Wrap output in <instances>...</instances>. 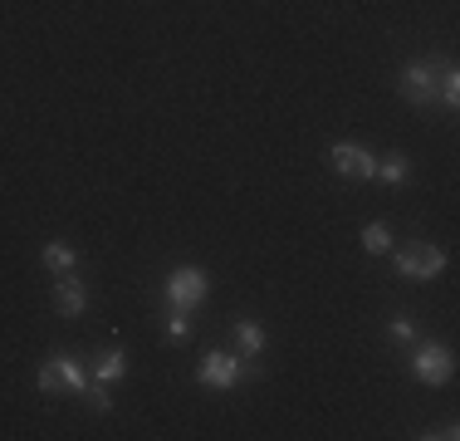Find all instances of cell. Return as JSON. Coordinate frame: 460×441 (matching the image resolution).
<instances>
[{"label":"cell","instance_id":"obj_6","mask_svg":"<svg viewBox=\"0 0 460 441\" xmlns=\"http://www.w3.org/2000/svg\"><path fill=\"white\" fill-rule=\"evenodd\" d=\"M328 167H333L338 176L372 182V176H377V152H367L363 142H333V148H328Z\"/></svg>","mask_w":460,"mask_h":441},{"label":"cell","instance_id":"obj_9","mask_svg":"<svg viewBox=\"0 0 460 441\" xmlns=\"http://www.w3.org/2000/svg\"><path fill=\"white\" fill-rule=\"evenodd\" d=\"M89 378H93V382H108V388H113V382H123V378H128V353H123V348H103V353L93 358Z\"/></svg>","mask_w":460,"mask_h":441},{"label":"cell","instance_id":"obj_3","mask_svg":"<svg viewBox=\"0 0 460 441\" xmlns=\"http://www.w3.org/2000/svg\"><path fill=\"white\" fill-rule=\"evenodd\" d=\"M446 265H451V256H446L441 246H431V240H411V246L397 250V274L411 284H431L446 274Z\"/></svg>","mask_w":460,"mask_h":441},{"label":"cell","instance_id":"obj_1","mask_svg":"<svg viewBox=\"0 0 460 441\" xmlns=\"http://www.w3.org/2000/svg\"><path fill=\"white\" fill-rule=\"evenodd\" d=\"M265 368L245 353H226V348H206L201 363H196V382L211 392H235V382H260Z\"/></svg>","mask_w":460,"mask_h":441},{"label":"cell","instance_id":"obj_18","mask_svg":"<svg viewBox=\"0 0 460 441\" xmlns=\"http://www.w3.org/2000/svg\"><path fill=\"white\" fill-rule=\"evenodd\" d=\"M186 334H191V319H186L181 309H172V314H167V338H172V344H181Z\"/></svg>","mask_w":460,"mask_h":441},{"label":"cell","instance_id":"obj_2","mask_svg":"<svg viewBox=\"0 0 460 441\" xmlns=\"http://www.w3.org/2000/svg\"><path fill=\"white\" fill-rule=\"evenodd\" d=\"M206 294H211V274L201 265H177L162 280V300H167V309H181V314H196L206 304Z\"/></svg>","mask_w":460,"mask_h":441},{"label":"cell","instance_id":"obj_4","mask_svg":"<svg viewBox=\"0 0 460 441\" xmlns=\"http://www.w3.org/2000/svg\"><path fill=\"white\" fill-rule=\"evenodd\" d=\"M411 373H416V382H426V388H446V382L456 378V353H451V344H436V338L411 344Z\"/></svg>","mask_w":460,"mask_h":441},{"label":"cell","instance_id":"obj_16","mask_svg":"<svg viewBox=\"0 0 460 441\" xmlns=\"http://www.w3.org/2000/svg\"><path fill=\"white\" fill-rule=\"evenodd\" d=\"M59 373H64V392H84V382H89V373H84L74 358H64V353H59Z\"/></svg>","mask_w":460,"mask_h":441},{"label":"cell","instance_id":"obj_15","mask_svg":"<svg viewBox=\"0 0 460 441\" xmlns=\"http://www.w3.org/2000/svg\"><path fill=\"white\" fill-rule=\"evenodd\" d=\"M79 397L93 407L98 417H103V412H113V392H108V382H93V378H89V382H84V392H79Z\"/></svg>","mask_w":460,"mask_h":441},{"label":"cell","instance_id":"obj_17","mask_svg":"<svg viewBox=\"0 0 460 441\" xmlns=\"http://www.w3.org/2000/svg\"><path fill=\"white\" fill-rule=\"evenodd\" d=\"M387 338H392V344H416V324H411V319H392Z\"/></svg>","mask_w":460,"mask_h":441},{"label":"cell","instance_id":"obj_12","mask_svg":"<svg viewBox=\"0 0 460 441\" xmlns=\"http://www.w3.org/2000/svg\"><path fill=\"white\" fill-rule=\"evenodd\" d=\"M436 98H441L446 113H456V108H460V69H456V64H441V74H436Z\"/></svg>","mask_w":460,"mask_h":441},{"label":"cell","instance_id":"obj_10","mask_svg":"<svg viewBox=\"0 0 460 441\" xmlns=\"http://www.w3.org/2000/svg\"><path fill=\"white\" fill-rule=\"evenodd\" d=\"M40 265H45L49 274H74V270H79V250H74L69 240H45Z\"/></svg>","mask_w":460,"mask_h":441},{"label":"cell","instance_id":"obj_8","mask_svg":"<svg viewBox=\"0 0 460 441\" xmlns=\"http://www.w3.org/2000/svg\"><path fill=\"white\" fill-rule=\"evenodd\" d=\"M230 338H235V353H245V358H260V353L270 348V334H265V324H260V319H235Z\"/></svg>","mask_w":460,"mask_h":441},{"label":"cell","instance_id":"obj_14","mask_svg":"<svg viewBox=\"0 0 460 441\" xmlns=\"http://www.w3.org/2000/svg\"><path fill=\"white\" fill-rule=\"evenodd\" d=\"M35 388L45 392V397H64V373H59V358H49V363H40V368H35Z\"/></svg>","mask_w":460,"mask_h":441},{"label":"cell","instance_id":"obj_7","mask_svg":"<svg viewBox=\"0 0 460 441\" xmlns=\"http://www.w3.org/2000/svg\"><path fill=\"white\" fill-rule=\"evenodd\" d=\"M54 314H64V319L89 314V284L79 280V270L59 274V284H54Z\"/></svg>","mask_w":460,"mask_h":441},{"label":"cell","instance_id":"obj_13","mask_svg":"<svg viewBox=\"0 0 460 441\" xmlns=\"http://www.w3.org/2000/svg\"><path fill=\"white\" fill-rule=\"evenodd\" d=\"M358 240H363L367 256H387V250H392V226H387V220H367Z\"/></svg>","mask_w":460,"mask_h":441},{"label":"cell","instance_id":"obj_11","mask_svg":"<svg viewBox=\"0 0 460 441\" xmlns=\"http://www.w3.org/2000/svg\"><path fill=\"white\" fill-rule=\"evenodd\" d=\"M372 182H387V186L411 182V158H407V152H382V158H377V176H372Z\"/></svg>","mask_w":460,"mask_h":441},{"label":"cell","instance_id":"obj_19","mask_svg":"<svg viewBox=\"0 0 460 441\" xmlns=\"http://www.w3.org/2000/svg\"><path fill=\"white\" fill-rule=\"evenodd\" d=\"M421 441H456L460 436V427L456 422H441V427H426V432H416Z\"/></svg>","mask_w":460,"mask_h":441},{"label":"cell","instance_id":"obj_5","mask_svg":"<svg viewBox=\"0 0 460 441\" xmlns=\"http://www.w3.org/2000/svg\"><path fill=\"white\" fill-rule=\"evenodd\" d=\"M436 74H441V64H431V59H411V64H402V74H397V94L407 98L411 108H431V98H436Z\"/></svg>","mask_w":460,"mask_h":441}]
</instances>
